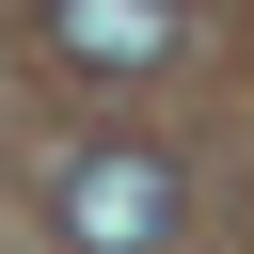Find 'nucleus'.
Instances as JSON below:
<instances>
[{
  "label": "nucleus",
  "instance_id": "f257e3e1",
  "mask_svg": "<svg viewBox=\"0 0 254 254\" xmlns=\"http://www.w3.org/2000/svg\"><path fill=\"white\" fill-rule=\"evenodd\" d=\"M64 238L79 254H159L175 238V175L159 159H79L64 175Z\"/></svg>",
  "mask_w": 254,
  "mask_h": 254
},
{
  "label": "nucleus",
  "instance_id": "f03ea898",
  "mask_svg": "<svg viewBox=\"0 0 254 254\" xmlns=\"http://www.w3.org/2000/svg\"><path fill=\"white\" fill-rule=\"evenodd\" d=\"M48 32H64L79 64H159V48H175V0H64Z\"/></svg>",
  "mask_w": 254,
  "mask_h": 254
}]
</instances>
